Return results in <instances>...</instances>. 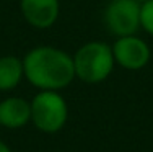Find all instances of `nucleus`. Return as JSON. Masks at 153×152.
<instances>
[{
  "label": "nucleus",
  "instance_id": "nucleus-1",
  "mask_svg": "<svg viewBox=\"0 0 153 152\" xmlns=\"http://www.w3.org/2000/svg\"><path fill=\"white\" fill-rule=\"evenodd\" d=\"M25 79L39 90H62L75 79L74 57L54 46H36L23 59Z\"/></svg>",
  "mask_w": 153,
  "mask_h": 152
},
{
  "label": "nucleus",
  "instance_id": "nucleus-2",
  "mask_svg": "<svg viewBox=\"0 0 153 152\" xmlns=\"http://www.w3.org/2000/svg\"><path fill=\"white\" fill-rule=\"evenodd\" d=\"M75 77L85 84H100L112 74L116 66L112 48L103 41H90L74 54Z\"/></svg>",
  "mask_w": 153,
  "mask_h": 152
},
{
  "label": "nucleus",
  "instance_id": "nucleus-3",
  "mask_svg": "<svg viewBox=\"0 0 153 152\" xmlns=\"http://www.w3.org/2000/svg\"><path fill=\"white\" fill-rule=\"evenodd\" d=\"M68 106L57 90H41L31 100V121L39 131L54 134L65 126Z\"/></svg>",
  "mask_w": 153,
  "mask_h": 152
},
{
  "label": "nucleus",
  "instance_id": "nucleus-4",
  "mask_svg": "<svg viewBox=\"0 0 153 152\" xmlns=\"http://www.w3.org/2000/svg\"><path fill=\"white\" fill-rule=\"evenodd\" d=\"M140 8L137 0H111L104 10V25L112 36L137 34L140 30Z\"/></svg>",
  "mask_w": 153,
  "mask_h": 152
},
{
  "label": "nucleus",
  "instance_id": "nucleus-5",
  "mask_svg": "<svg viewBox=\"0 0 153 152\" xmlns=\"http://www.w3.org/2000/svg\"><path fill=\"white\" fill-rule=\"evenodd\" d=\"M111 48L116 64L127 70H140L150 62V46L137 34L119 36Z\"/></svg>",
  "mask_w": 153,
  "mask_h": 152
},
{
  "label": "nucleus",
  "instance_id": "nucleus-6",
  "mask_svg": "<svg viewBox=\"0 0 153 152\" xmlns=\"http://www.w3.org/2000/svg\"><path fill=\"white\" fill-rule=\"evenodd\" d=\"M20 10L28 25L38 30H47L59 18L60 2L59 0H20Z\"/></svg>",
  "mask_w": 153,
  "mask_h": 152
},
{
  "label": "nucleus",
  "instance_id": "nucleus-7",
  "mask_svg": "<svg viewBox=\"0 0 153 152\" xmlns=\"http://www.w3.org/2000/svg\"><path fill=\"white\" fill-rule=\"evenodd\" d=\"M31 121V101L21 97H8L0 101V126L20 129Z\"/></svg>",
  "mask_w": 153,
  "mask_h": 152
},
{
  "label": "nucleus",
  "instance_id": "nucleus-8",
  "mask_svg": "<svg viewBox=\"0 0 153 152\" xmlns=\"http://www.w3.org/2000/svg\"><path fill=\"white\" fill-rule=\"evenodd\" d=\"M23 77V59L12 54L0 57V92H10L16 88Z\"/></svg>",
  "mask_w": 153,
  "mask_h": 152
},
{
  "label": "nucleus",
  "instance_id": "nucleus-9",
  "mask_svg": "<svg viewBox=\"0 0 153 152\" xmlns=\"http://www.w3.org/2000/svg\"><path fill=\"white\" fill-rule=\"evenodd\" d=\"M140 28L147 34L153 36V0L142 3L140 8Z\"/></svg>",
  "mask_w": 153,
  "mask_h": 152
},
{
  "label": "nucleus",
  "instance_id": "nucleus-10",
  "mask_svg": "<svg viewBox=\"0 0 153 152\" xmlns=\"http://www.w3.org/2000/svg\"><path fill=\"white\" fill-rule=\"evenodd\" d=\"M0 152H12V149H10L3 141H0Z\"/></svg>",
  "mask_w": 153,
  "mask_h": 152
},
{
  "label": "nucleus",
  "instance_id": "nucleus-11",
  "mask_svg": "<svg viewBox=\"0 0 153 152\" xmlns=\"http://www.w3.org/2000/svg\"><path fill=\"white\" fill-rule=\"evenodd\" d=\"M138 3H145V2H148V0H137Z\"/></svg>",
  "mask_w": 153,
  "mask_h": 152
}]
</instances>
